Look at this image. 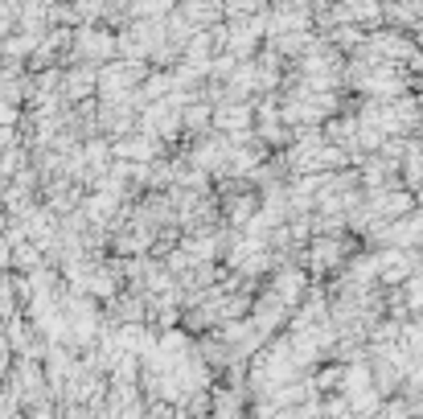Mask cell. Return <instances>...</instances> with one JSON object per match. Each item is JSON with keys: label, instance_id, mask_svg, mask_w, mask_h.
<instances>
[{"label": "cell", "instance_id": "6da1fadb", "mask_svg": "<svg viewBox=\"0 0 423 419\" xmlns=\"http://www.w3.org/2000/svg\"><path fill=\"white\" fill-rule=\"evenodd\" d=\"M342 243H337V238H317V243H312V271H317V276H325L329 268H337V263H342Z\"/></svg>", "mask_w": 423, "mask_h": 419}, {"label": "cell", "instance_id": "3957f363", "mask_svg": "<svg viewBox=\"0 0 423 419\" xmlns=\"http://www.w3.org/2000/svg\"><path fill=\"white\" fill-rule=\"evenodd\" d=\"M403 301H407V308H423V276L419 280L411 276L407 284H403Z\"/></svg>", "mask_w": 423, "mask_h": 419}, {"label": "cell", "instance_id": "7a4b0ae2", "mask_svg": "<svg viewBox=\"0 0 423 419\" xmlns=\"http://www.w3.org/2000/svg\"><path fill=\"white\" fill-rule=\"evenodd\" d=\"M300 288H304V276H300V271H288V276H279L276 280V296L284 304H296L300 301Z\"/></svg>", "mask_w": 423, "mask_h": 419}]
</instances>
